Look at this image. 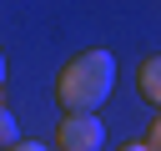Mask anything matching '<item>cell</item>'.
<instances>
[{"instance_id": "cell-3", "label": "cell", "mask_w": 161, "mask_h": 151, "mask_svg": "<svg viewBox=\"0 0 161 151\" xmlns=\"http://www.w3.org/2000/svg\"><path fill=\"white\" fill-rule=\"evenodd\" d=\"M136 91L161 111V55H146V60H141V70H136Z\"/></svg>"}, {"instance_id": "cell-7", "label": "cell", "mask_w": 161, "mask_h": 151, "mask_svg": "<svg viewBox=\"0 0 161 151\" xmlns=\"http://www.w3.org/2000/svg\"><path fill=\"white\" fill-rule=\"evenodd\" d=\"M116 151H151L146 141H126V146H116Z\"/></svg>"}, {"instance_id": "cell-1", "label": "cell", "mask_w": 161, "mask_h": 151, "mask_svg": "<svg viewBox=\"0 0 161 151\" xmlns=\"http://www.w3.org/2000/svg\"><path fill=\"white\" fill-rule=\"evenodd\" d=\"M116 86V55L111 50H80L60 65L55 76V101L65 116H96L101 101Z\"/></svg>"}, {"instance_id": "cell-8", "label": "cell", "mask_w": 161, "mask_h": 151, "mask_svg": "<svg viewBox=\"0 0 161 151\" xmlns=\"http://www.w3.org/2000/svg\"><path fill=\"white\" fill-rule=\"evenodd\" d=\"M0 86H5V55H0Z\"/></svg>"}, {"instance_id": "cell-6", "label": "cell", "mask_w": 161, "mask_h": 151, "mask_svg": "<svg viewBox=\"0 0 161 151\" xmlns=\"http://www.w3.org/2000/svg\"><path fill=\"white\" fill-rule=\"evenodd\" d=\"M10 151H50V146H40V141H15Z\"/></svg>"}, {"instance_id": "cell-2", "label": "cell", "mask_w": 161, "mask_h": 151, "mask_svg": "<svg viewBox=\"0 0 161 151\" xmlns=\"http://www.w3.org/2000/svg\"><path fill=\"white\" fill-rule=\"evenodd\" d=\"M101 146H106L101 116H65L55 131V151H101Z\"/></svg>"}, {"instance_id": "cell-5", "label": "cell", "mask_w": 161, "mask_h": 151, "mask_svg": "<svg viewBox=\"0 0 161 151\" xmlns=\"http://www.w3.org/2000/svg\"><path fill=\"white\" fill-rule=\"evenodd\" d=\"M146 146H151V151H161V116L151 121V131H146Z\"/></svg>"}, {"instance_id": "cell-4", "label": "cell", "mask_w": 161, "mask_h": 151, "mask_svg": "<svg viewBox=\"0 0 161 151\" xmlns=\"http://www.w3.org/2000/svg\"><path fill=\"white\" fill-rule=\"evenodd\" d=\"M15 141H20V126H15V116L0 106V151H10Z\"/></svg>"}]
</instances>
